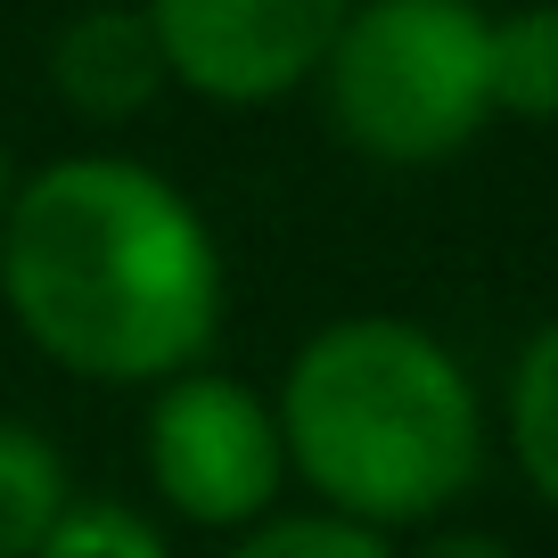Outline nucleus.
<instances>
[{
    "instance_id": "obj_9",
    "label": "nucleus",
    "mask_w": 558,
    "mask_h": 558,
    "mask_svg": "<svg viewBox=\"0 0 558 558\" xmlns=\"http://www.w3.org/2000/svg\"><path fill=\"white\" fill-rule=\"evenodd\" d=\"M493 107L518 123L558 116V9H518L493 25Z\"/></svg>"
},
{
    "instance_id": "obj_2",
    "label": "nucleus",
    "mask_w": 558,
    "mask_h": 558,
    "mask_svg": "<svg viewBox=\"0 0 558 558\" xmlns=\"http://www.w3.org/2000/svg\"><path fill=\"white\" fill-rule=\"evenodd\" d=\"M288 469L353 525H418L485 469L476 386L418 320H329L271 402Z\"/></svg>"
},
{
    "instance_id": "obj_11",
    "label": "nucleus",
    "mask_w": 558,
    "mask_h": 558,
    "mask_svg": "<svg viewBox=\"0 0 558 558\" xmlns=\"http://www.w3.org/2000/svg\"><path fill=\"white\" fill-rule=\"evenodd\" d=\"M34 558H173V550H165L157 525L123 501H66V518L50 525V542Z\"/></svg>"
},
{
    "instance_id": "obj_3",
    "label": "nucleus",
    "mask_w": 558,
    "mask_h": 558,
    "mask_svg": "<svg viewBox=\"0 0 558 558\" xmlns=\"http://www.w3.org/2000/svg\"><path fill=\"white\" fill-rule=\"evenodd\" d=\"M320 90L362 157L444 165L493 116V17L469 0H353Z\"/></svg>"
},
{
    "instance_id": "obj_8",
    "label": "nucleus",
    "mask_w": 558,
    "mask_h": 558,
    "mask_svg": "<svg viewBox=\"0 0 558 558\" xmlns=\"http://www.w3.org/2000/svg\"><path fill=\"white\" fill-rule=\"evenodd\" d=\"M509 452L534 501H558V329H534L509 369Z\"/></svg>"
},
{
    "instance_id": "obj_14",
    "label": "nucleus",
    "mask_w": 558,
    "mask_h": 558,
    "mask_svg": "<svg viewBox=\"0 0 558 558\" xmlns=\"http://www.w3.org/2000/svg\"><path fill=\"white\" fill-rule=\"evenodd\" d=\"M469 9H485V0H469Z\"/></svg>"
},
{
    "instance_id": "obj_12",
    "label": "nucleus",
    "mask_w": 558,
    "mask_h": 558,
    "mask_svg": "<svg viewBox=\"0 0 558 558\" xmlns=\"http://www.w3.org/2000/svg\"><path fill=\"white\" fill-rule=\"evenodd\" d=\"M411 558H518V550H509V542H493V534H469V525H460V534H427Z\"/></svg>"
},
{
    "instance_id": "obj_7",
    "label": "nucleus",
    "mask_w": 558,
    "mask_h": 558,
    "mask_svg": "<svg viewBox=\"0 0 558 558\" xmlns=\"http://www.w3.org/2000/svg\"><path fill=\"white\" fill-rule=\"evenodd\" d=\"M58 518H66V460L34 427L0 418V558H34Z\"/></svg>"
},
{
    "instance_id": "obj_13",
    "label": "nucleus",
    "mask_w": 558,
    "mask_h": 558,
    "mask_svg": "<svg viewBox=\"0 0 558 558\" xmlns=\"http://www.w3.org/2000/svg\"><path fill=\"white\" fill-rule=\"evenodd\" d=\"M0 206H9V148H0Z\"/></svg>"
},
{
    "instance_id": "obj_4",
    "label": "nucleus",
    "mask_w": 558,
    "mask_h": 558,
    "mask_svg": "<svg viewBox=\"0 0 558 558\" xmlns=\"http://www.w3.org/2000/svg\"><path fill=\"white\" fill-rule=\"evenodd\" d=\"M140 452H148V476L165 501L214 534L255 525L288 485V444H279L271 402L239 378H214V369L165 378V395L148 402V427H140Z\"/></svg>"
},
{
    "instance_id": "obj_6",
    "label": "nucleus",
    "mask_w": 558,
    "mask_h": 558,
    "mask_svg": "<svg viewBox=\"0 0 558 558\" xmlns=\"http://www.w3.org/2000/svg\"><path fill=\"white\" fill-rule=\"evenodd\" d=\"M50 83L74 116L123 123L165 90V50H157V34H148L140 9H83L50 41Z\"/></svg>"
},
{
    "instance_id": "obj_10",
    "label": "nucleus",
    "mask_w": 558,
    "mask_h": 558,
    "mask_svg": "<svg viewBox=\"0 0 558 558\" xmlns=\"http://www.w3.org/2000/svg\"><path fill=\"white\" fill-rule=\"evenodd\" d=\"M230 558H402L378 525H353L337 509L320 518H263L246 542H230Z\"/></svg>"
},
{
    "instance_id": "obj_5",
    "label": "nucleus",
    "mask_w": 558,
    "mask_h": 558,
    "mask_svg": "<svg viewBox=\"0 0 558 558\" xmlns=\"http://www.w3.org/2000/svg\"><path fill=\"white\" fill-rule=\"evenodd\" d=\"M345 9L353 0H148L140 17L165 50V83L214 107H263L320 74Z\"/></svg>"
},
{
    "instance_id": "obj_1",
    "label": "nucleus",
    "mask_w": 558,
    "mask_h": 558,
    "mask_svg": "<svg viewBox=\"0 0 558 558\" xmlns=\"http://www.w3.org/2000/svg\"><path fill=\"white\" fill-rule=\"evenodd\" d=\"M0 296L58 369L165 386L222 329V246L165 173L66 157L0 206Z\"/></svg>"
}]
</instances>
